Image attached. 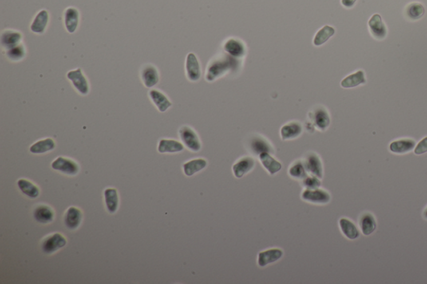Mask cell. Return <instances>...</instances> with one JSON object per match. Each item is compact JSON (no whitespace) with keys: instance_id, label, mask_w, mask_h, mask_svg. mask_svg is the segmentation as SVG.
Here are the masks:
<instances>
[{"instance_id":"obj_1","label":"cell","mask_w":427,"mask_h":284,"mask_svg":"<svg viewBox=\"0 0 427 284\" xmlns=\"http://www.w3.org/2000/svg\"><path fill=\"white\" fill-rule=\"evenodd\" d=\"M239 60L229 55L226 52L214 58L206 68V81L209 83L215 81L226 73L237 70V68H239Z\"/></svg>"},{"instance_id":"obj_2","label":"cell","mask_w":427,"mask_h":284,"mask_svg":"<svg viewBox=\"0 0 427 284\" xmlns=\"http://www.w3.org/2000/svg\"><path fill=\"white\" fill-rule=\"evenodd\" d=\"M179 136L184 147L191 152L197 153L201 149V142L197 132L190 126H182L179 130Z\"/></svg>"},{"instance_id":"obj_3","label":"cell","mask_w":427,"mask_h":284,"mask_svg":"<svg viewBox=\"0 0 427 284\" xmlns=\"http://www.w3.org/2000/svg\"><path fill=\"white\" fill-rule=\"evenodd\" d=\"M66 77L71 82V84L78 93L83 96L89 94L90 91L89 80L84 75L81 68H78L73 70H69L67 73Z\"/></svg>"},{"instance_id":"obj_4","label":"cell","mask_w":427,"mask_h":284,"mask_svg":"<svg viewBox=\"0 0 427 284\" xmlns=\"http://www.w3.org/2000/svg\"><path fill=\"white\" fill-rule=\"evenodd\" d=\"M310 124L317 129L324 132L330 125V117L327 109L323 106H318L309 113Z\"/></svg>"},{"instance_id":"obj_5","label":"cell","mask_w":427,"mask_h":284,"mask_svg":"<svg viewBox=\"0 0 427 284\" xmlns=\"http://www.w3.org/2000/svg\"><path fill=\"white\" fill-rule=\"evenodd\" d=\"M67 239L62 234L54 233L45 237L41 242V249L45 254H53L65 247Z\"/></svg>"},{"instance_id":"obj_6","label":"cell","mask_w":427,"mask_h":284,"mask_svg":"<svg viewBox=\"0 0 427 284\" xmlns=\"http://www.w3.org/2000/svg\"><path fill=\"white\" fill-rule=\"evenodd\" d=\"M51 167L68 176H76L80 170V165L76 160L65 157H58L51 163Z\"/></svg>"},{"instance_id":"obj_7","label":"cell","mask_w":427,"mask_h":284,"mask_svg":"<svg viewBox=\"0 0 427 284\" xmlns=\"http://www.w3.org/2000/svg\"><path fill=\"white\" fill-rule=\"evenodd\" d=\"M301 198L305 202L313 204L325 205L331 201L330 193L321 187H317L314 190L305 188L301 193Z\"/></svg>"},{"instance_id":"obj_8","label":"cell","mask_w":427,"mask_h":284,"mask_svg":"<svg viewBox=\"0 0 427 284\" xmlns=\"http://www.w3.org/2000/svg\"><path fill=\"white\" fill-rule=\"evenodd\" d=\"M303 162L308 174L322 179L324 175L323 163L319 155L315 153H308L304 158Z\"/></svg>"},{"instance_id":"obj_9","label":"cell","mask_w":427,"mask_h":284,"mask_svg":"<svg viewBox=\"0 0 427 284\" xmlns=\"http://www.w3.org/2000/svg\"><path fill=\"white\" fill-rule=\"evenodd\" d=\"M185 73L191 82H198L201 78V67L197 56L194 53H189L186 56Z\"/></svg>"},{"instance_id":"obj_10","label":"cell","mask_w":427,"mask_h":284,"mask_svg":"<svg viewBox=\"0 0 427 284\" xmlns=\"http://www.w3.org/2000/svg\"><path fill=\"white\" fill-rule=\"evenodd\" d=\"M248 148L250 152L255 156L259 157L263 153L274 154V148L270 142L259 135H255L250 139Z\"/></svg>"},{"instance_id":"obj_11","label":"cell","mask_w":427,"mask_h":284,"mask_svg":"<svg viewBox=\"0 0 427 284\" xmlns=\"http://www.w3.org/2000/svg\"><path fill=\"white\" fill-rule=\"evenodd\" d=\"M140 78L144 87L148 88L156 86L160 80V73L157 68L154 66L153 64H145L144 66L142 67Z\"/></svg>"},{"instance_id":"obj_12","label":"cell","mask_w":427,"mask_h":284,"mask_svg":"<svg viewBox=\"0 0 427 284\" xmlns=\"http://www.w3.org/2000/svg\"><path fill=\"white\" fill-rule=\"evenodd\" d=\"M224 51L229 55L242 60L246 54V47L242 40L230 37L223 44Z\"/></svg>"},{"instance_id":"obj_13","label":"cell","mask_w":427,"mask_h":284,"mask_svg":"<svg viewBox=\"0 0 427 284\" xmlns=\"http://www.w3.org/2000/svg\"><path fill=\"white\" fill-rule=\"evenodd\" d=\"M23 34L21 32L13 29H5L1 33L0 44L4 50L12 49L22 43Z\"/></svg>"},{"instance_id":"obj_14","label":"cell","mask_w":427,"mask_h":284,"mask_svg":"<svg viewBox=\"0 0 427 284\" xmlns=\"http://www.w3.org/2000/svg\"><path fill=\"white\" fill-rule=\"evenodd\" d=\"M284 255L283 250L279 248H272L259 252L257 257V264L261 268L279 261Z\"/></svg>"},{"instance_id":"obj_15","label":"cell","mask_w":427,"mask_h":284,"mask_svg":"<svg viewBox=\"0 0 427 284\" xmlns=\"http://www.w3.org/2000/svg\"><path fill=\"white\" fill-rule=\"evenodd\" d=\"M255 165L254 158L250 156L242 157L234 163L232 167L233 174L237 179H242V177L252 171Z\"/></svg>"},{"instance_id":"obj_16","label":"cell","mask_w":427,"mask_h":284,"mask_svg":"<svg viewBox=\"0 0 427 284\" xmlns=\"http://www.w3.org/2000/svg\"><path fill=\"white\" fill-rule=\"evenodd\" d=\"M368 26L372 35L376 40H384L387 35V28L385 26V23L383 22L381 16L378 13H375L372 16L368 22Z\"/></svg>"},{"instance_id":"obj_17","label":"cell","mask_w":427,"mask_h":284,"mask_svg":"<svg viewBox=\"0 0 427 284\" xmlns=\"http://www.w3.org/2000/svg\"><path fill=\"white\" fill-rule=\"evenodd\" d=\"M82 220V211L79 207L71 206L64 214V225L69 230H76L81 225Z\"/></svg>"},{"instance_id":"obj_18","label":"cell","mask_w":427,"mask_h":284,"mask_svg":"<svg viewBox=\"0 0 427 284\" xmlns=\"http://www.w3.org/2000/svg\"><path fill=\"white\" fill-rule=\"evenodd\" d=\"M80 11L75 7H69L64 13V27L69 33H76L80 25Z\"/></svg>"},{"instance_id":"obj_19","label":"cell","mask_w":427,"mask_h":284,"mask_svg":"<svg viewBox=\"0 0 427 284\" xmlns=\"http://www.w3.org/2000/svg\"><path fill=\"white\" fill-rule=\"evenodd\" d=\"M303 132V126L298 121L288 122L287 124H284L281 127V138L282 140H292L301 136Z\"/></svg>"},{"instance_id":"obj_20","label":"cell","mask_w":427,"mask_h":284,"mask_svg":"<svg viewBox=\"0 0 427 284\" xmlns=\"http://www.w3.org/2000/svg\"><path fill=\"white\" fill-rule=\"evenodd\" d=\"M33 216L36 222L42 224H48L53 222L55 213L49 205L40 204L33 210Z\"/></svg>"},{"instance_id":"obj_21","label":"cell","mask_w":427,"mask_h":284,"mask_svg":"<svg viewBox=\"0 0 427 284\" xmlns=\"http://www.w3.org/2000/svg\"><path fill=\"white\" fill-rule=\"evenodd\" d=\"M49 13L46 9H42L37 13L30 25V30L36 34H43L46 31L49 25Z\"/></svg>"},{"instance_id":"obj_22","label":"cell","mask_w":427,"mask_h":284,"mask_svg":"<svg viewBox=\"0 0 427 284\" xmlns=\"http://www.w3.org/2000/svg\"><path fill=\"white\" fill-rule=\"evenodd\" d=\"M359 227L363 235H372L377 229V222L374 214L370 212H365L361 214L359 218Z\"/></svg>"},{"instance_id":"obj_23","label":"cell","mask_w":427,"mask_h":284,"mask_svg":"<svg viewBox=\"0 0 427 284\" xmlns=\"http://www.w3.org/2000/svg\"><path fill=\"white\" fill-rule=\"evenodd\" d=\"M148 97L160 112H166L172 106L170 99L163 92L155 88L148 91Z\"/></svg>"},{"instance_id":"obj_24","label":"cell","mask_w":427,"mask_h":284,"mask_svg":"<svg viewBox=\"0 0 427 284\" xmlns=\"http://www.w3.org/2000/svg\"><path fill=\"white\" fill-rule=\"evenodd\" d=\"M416 141L412 139H401L389 143V149L395 155H405L416 148Z\"/></svg>"},{"instance_id":"obj_25","label":"cell","mask_w":427,"mask_h":284,"mask_svg":"<svg viewBox=\"0 0 427 284\" xmlns=\"http://www.w3.org/2000/svg\"><path fill=\"white\" fill-rule=\"evenodd\" d=\"M339 227L341 233L345 238L349 240H356L360 238L361 231L355 222H352L350 218H341L339 220Z\"/></svg>"},{"instance_id":"obj_26","label":"cell","mask_w":427,"mask_h":284,"mask_svg":"<svg viewBox=\"0 0 427 284\" xmlns=\"http://www.w3.org/2000/svg\"><path fill=\"white\" fill-rule=\"evenodd\" d=\"M104 197L107 211L111 214H115L120 206V197L118 190L115 187H108L104 190Z\"/></svg>"},{"instance_id":"obj_27","label":"cell","mask_w":427,"mask_h":284,"mask_svg":"<svg viewBox=\"0 0 427 284\" xmlns=\"http://www.w3.org/2000/svg\"><path fill=\"white\" fill-rule=\"evenodd\" d=\"M157 149L160 154H176L182 152L184 149V145L182 142L175 139H162L159 142Z\"/></svg>"},{"instance_id":"obj_28","label":"cell","mask_w":427,"mask_h":284,"mask_svg":"<svg viewBox=\"0 0 427 284\" xmlns=\"http://www.w3.org/2000/svg\"><path fill=\"white\" fill-rule=\"evenodd\" d=\"M258 158H259V162L262 163L263 167L266 168V171L270 175H274V174L280 172L281 168H282V164H281V162L274 159L270 153H263Z\"/></svg>"},{"instance_id":"obj_29","label":"cell","mask_w":427,"mask_h":284,"mask_svg":"<svg viewBox=\"0 0 427 284\" xmlns=\"http://www.w3.org/2000/svg\"><path fill=\"white\" fill-rule=\"evenodd\" d=\"M55 148V141L51 138H46L33 143L29 148V152L33 155H44L46 153L51 152Z\"/></svg>"},{"instance_id":"obj_30","label":"cell","mask_w":427,"mask_h":284,"mask_svg":"<svg viewBox=\"0 0 427 284\" xmlns=\"http://www.w3.org/2000/svg\"><path fill=\"white\" fill-rule=\"evenodd\" d=\"M208 165V162L205 159H191L183 164V172L187 177H191L205 169Z\"/></svg>"},{"instance_id":"obj_31","label":"cell","mask_w":427,"mask_h":284,"mask_svg":"<svg viewBox=\"0 0 427 284\" xmlns=\"http://www.w3.org/2000/svg\"><path fill=\"white\" fill-rule=\"evenodd\" d=\"M17 185H18V190L22 192V194L28 198L34 199V198H37L40 196V187L36 185L35 183L29 181V179H18V182H17Z\"/></svg>"},{"instance_id":"obj_32","label":"cell","mask_w":427,"mask_h":284,"mask_svg":"<svg viewBox=\"0 0 427 284\" xmlns=\"http://www.w3.org/2000/svg\"><path fill=\"white\" fill-rule=\"evenodd\" d=\"M365 83H366V79H365V72L363 70H359L345 77L341 82V86L344 88H351L359 86L361 84H365Z\"/></svg>"},{"instance_id":"obj_33","label":"cell","mask_w":427,"mask_h":284,"mask_svg":"<svg viewBox=\"0 0 427 284\" xmlns=\"http://www.w3.org/2000/svg\"><path fill=\"white\" fill-rule=\"evenodd\" d=\"M336 33V29L334 27L330 25H325L315 33L313 39V44L315 47H320L327 42L330 37H333Z\"/></svg>"},{"instance_id":"obj_34","label":"cell","mask_w":427,"mask_h":284,"mask_svg":"<svg viewBox=\"0 0 427 284\" xmlns=\"http://www.w3.org/2000/svg\"><path fill=\"white\" fill-rule=\"evenodd\" d=\"M288 174L290 178L295 180H303L306 177L308 176V173L306 171V167L304 165L303 160L294 161V163L290 166Z\"/></svg>"},{"instance_id":"obj_35","label":"cell","mask_w":427,"mask_h":284,"mask_svg":"<svg viewBox=\"0 0 427 284\" xmlns=\"http://www.w3.org/2000/svg\"><path fill=\"white\" fill-rule=\"evenodd\" d=\"M27 54L26 48L25 44L21 43L17 46L5 51V55L7 59L11 62H20L25 59Z\"/></svg>"},{"instance_id":"obj_36","label":"cell","mask_w":427,"mask_h":284,"mask_svg":"<svg viewBox=\"0 0 427 284\" xmlns=\"http://www.w3.org/2000/svg\"><path fill=\"white\" fill-rule=\"evenodd\" d=\"M425 12V7L423 6L421 3H412L405 8V15L412 21L422 18Z\"/></svg>"},{"instance_id":"obj_37","label":"cell","mask_w":427,"mask_h":284,"mask_svg":"<svg viewBox=\"0 0 427 284\" xmlns=\"http://www.w3.org/2000/svg\"><path fill=\"white\" fill-rule=\"evenodd\" d=\"M301 185L306 190H314L321 186V179L318 177L308 174L303 180H301Z\"/></svg>"},{"instance_id":"obj_38","label":"cell","mask_w":427,"mask_h":284,"mask_svg":"<svg viewBox=\"0 0 427 284\" xmlns=\"http://www.w3.org/2000/svg\"><path fill=\"white\" fill-rule=\"evenodd\" d=\"M414 153L416 155H424L427 153V137H425L416 144V148H414Z\"/></svg>"},{"instance_id":"obj_39","label":"cell","mask_w":427,"mask_h":284,"mask_svg":"<svg viewBox=\"0 0 427 284\" xmlns=\"http://www.w3.org/2000/svg\"><path fill=\"white\" fill-rule=\"evenodd\" d=\"M357 0H341V3L342 6L346 9H351L356 5Z\"/></svg>"},{"instance_id":"obj_40","label":"cell","mask_w":427,"mask_h":284,"mask_svg":"<svg viewBox=\"0 0 427 284\" xmlns=\"http://www.w3.org/2000/svg\"><path fill=\"white\" fill-rule=\"evenodd\" d=\"M423 218H425V220H427V207L423 211Z\"/></svg>"}]
</instances>
